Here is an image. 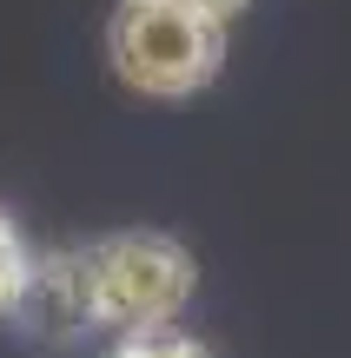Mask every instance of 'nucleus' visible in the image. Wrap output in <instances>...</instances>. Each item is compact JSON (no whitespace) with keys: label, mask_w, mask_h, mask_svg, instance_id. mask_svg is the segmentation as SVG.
Wrapping results in <instances>:
<instances>
[{"label":"nucleus","mask_w":351,"mask_h":358,"mask_svg":"<svg viewBox=\"0 0 351 358\" xmlns=\"http://www.w3.org/2000/svg\"><path fill=\"white\" fill-rule=\"evenodd\" d=\"M27 266H33V245H27L20 219L0 206V325L13 319V299H20V285H27Z\"/></svg>","instance_id":"20e7f679"},{"label":"nucleus","mask_w":351,"mask_h":358,"mask_svg":"<svg viewBox=\"0 0 351 358\" xmlns=\"http://www.w3.org/2000/svg\"><path fill=\"white\" fill-rule=\"evenodd\" d=\"M106 358H219L206 338H186V332H140V338H119Z\"/></svg>","instance_id":"39448f33"},{"label":"nucleus","mask_w":351,"mask_h":358,"mask_svg":"<svg viewBox=\"0 0 351 358\" xmlns=\"http://www.w3.org/2000/svg\"><path fill=\"white\" fill-rule=\"evenodd\" d=\"M232 20L193 0H119L106 20V66L140 100H193L225 73Z\"/></svg>","instance_id":"f257e3e1"},{"label":"nucleus","mask_w":351,"mask_h":358,"mask_svg":"<svg viewBox=\"0 0 351 358\" xmlns=\"http://www.w3.org/2000/svg\"><path fill=\"white\" fill-rule=\"evenodd\" d=\"M33 345H73L93 332V299H87V266H80V245H47L27 266V285L13 299V319Z\"/></svg>","instance_id":"7ed1b4c3"},{"label":"nucleus","mask_w":351,"mask_h":358,"mask_svg":"<svg viewBox=\"0 0 351 358\" xmlns=\"http://www.w3.org/2000/svg\"><path fill=\"white\" fill-rule=\"evenodd\" d=\"M87 266V299H93V332L140 338V332H172L199 292V259L172 232L133 226L80 245Z\"/></svg>","instance_id":"f03ea898"},{"label":"nucleus","mask_w":351,"mask_h":358,"mask_svg":"<svg viewBox=\"0 0 351 358\" xmlns=\"http://www.w3.org/2000/svg\"><path fill=\"white\" fill-rule=\"evenodd\" d=\"M193 7H206V13H219V20H239V13H246L252 0H193Z\"/></svg>","instance_id":"423d86ee"}]
</instances>
